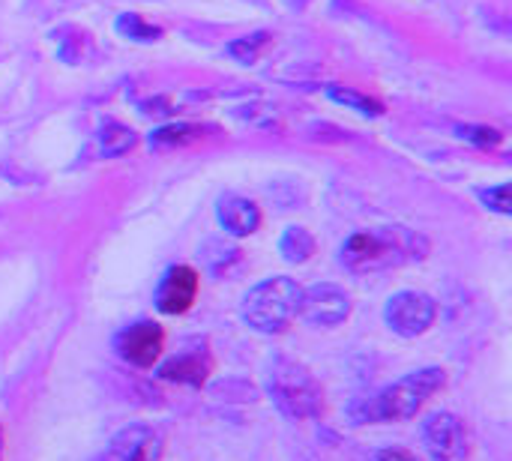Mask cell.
I'll return each instance as SVG.
<instances>
[{
  "mask_svg": "<svg viewBox=\"0 0 512 461\" xmlns=\"http://www.w3.org/2000/svg\"><path fill=\"white\" fill-rule=\"evenodd\" d=\"M426 255H429V240L420 231H411L402 225L354 231L339 249L342 267L357 276L405 267V264L423 261Z\"/></svg>",
  "mask_w": 512,
  "mask_h": 461,
  "instance_id": "1",
  "label": "cell"
},
{
  "mask_svg": "<svg viewBox=\"0 0 512 461\" xmlns=\"http://www.w3.org/2000/svg\"><path fill=\"white\" fill-rule=\"evenodd\" d=\"M447 384V372L438 366L420 369L405 375L402 381L390 384L387 390H381L375 399H369L363 405L360 414H354L360 423H405L411 417H417V411Z\"/></svg>",
  "mask_w": 512,
  "mask_h": 461,
  "instance_id": "2",
  "label": "cell"
},
{
  "mask_svg": "<svg viewBox=\"0 0 512 461\" xmlns=\"http://www.w3.org/2000/svg\"><path fill=\"white\" fill-rule=\"evenodd\" d=\"M264 387L273 405L288 420H315L324 411V393L315 375L291 360V357H273L264 372Z\"/></svg>",
  "mask_w": 512,
  "mask_h": 461,
  "instance_id": "3",
  "label": "cell"
},
{
  "mask_svg": "<svg viewBox=\"0 0 512 461\" xmlns=\"http://www.w3.org/2000/svg\"><path fill=\"white\" fill-rule=\"evenodd\" d=\"M300 294H303V288L288 276L264 279L243 297L240 315L255 333H267V336L282 333L297 315Z\"/></svg>",
  "mask_w": 512,
  "mask_h": 461,
  "instance_id": "4",
  "label": "cell"
},
{
  "mask_svg": "<svg viewBox=\"0 0 512 461\" xmlns=\"http://www.w3.org/2000/svg\"><path fill=\"white\" fill-rule=\"evenodd\" d=\"M438 306L429 294L423 291H399L387 300L384 306V321L387 327L402 336V339H417L435 324Z\"/></svg>",
  "mask_w": 512,
  "mask_h": 461,
  "instance_id": "5",
  "label": "cell"
},
{
  "mask_svg": "<svg viewBox=\"0 0 512 461\" xmlns=\"http://www.w3.org/2000/svg\"><path fill=\"white\" fill-rule=\"evenodd\" d=\"M423 444L435 461H468V453H471L468 429L450 411H435L423 423Z\"/></svg>",
  "mask_w": 512,
  "mask_h": 461,
  "instance_id": "6",
  "label": "cell"
},
{
  "mask_svg": "<svg viewBox=\"0 0 512 461\" xmlns=\"http://www.w3.org/2000/svg\"><path fill=\"white\" fill-rule=\"evenodd\" d=\"M297 315L312 327H339L351 315V297L345 288L333 282H321L300 294Z\"/></svg>",
  "mask_w": 512,
  "mask_h": 461,
  "instance_id": "7",
  "label": "cell"
},
{
  "mask_svg": "<svg viewBox=\"0 0 512 461\" xmlns=\"http://www.w3.org/2000/svg\"><path fill=\"white\" fill-rule=\"evenodd\" d=\"M162 459V435L153 426L144 423H132L126 429H120L99 461H159Z\"/></svg>",
  "mask_w": 512,
  "mask_h": 461,
  "instance_id": "8",
  "label": "cell"
},
{
  "mask_svg": "<svg viewBox=\"0 0 512 461\" xmlns=\"http://www.w3.org/2000/svg\"><path fill=\"white\" fill-rule=\"evenodd\" d=\"M165 348V333L156 321H138L117 336V354L138 369H150Z\"/></svg>",
  "mask_w": 512,
  "mask_h": 461,
  "instance_id": "9",
  "label": "cell"
},
{
  "mask_svg": "<svg viewBox=\"0 0 512 461\" xmlns=\"http://www.w3.org/2000/svg\"><path fill=\"white\" fill-rule=\"evenodd\" d=\"M201 288V276L189 264H177L162 276V285L156 291V306L165 315H183L195 306Z\"/></svg>",
  "mask_w": 512,
  "mask_h": 461,
  "instance_id": "10",
  "label": "cell"
},
{
  "mask_svg": "<svg viewBox=\"0 0 512 461\" xmlns=\"http://www.w3.org/2000/svg\"><path fill=\"white\" fill-rule=\"evenodd\" d=\"M213 363L210 354L204 348H186L180 354H174L171 360H165L159 366V378L171 381V384H189V387H201L210 375Z\"/></svg>",
  "mask_w": 512,
  "mask_h": 461,
  "instance_id": "11",
  "label": "cell"
},
{
  "mask_svg": "<svg viewBox=\"0 0 512 461\" xmlns=\"http://www.w3.org/2000/svg\"><path fill=\"white\" fill-rule=\"evenodd\" d=\"M216 219L219 225L231 234V237H249L258 231L261 225V210L255 201L243 198V195H228L219 201V210H216Z\"/></svg>",
  "mask_w": 512,
  "mask_h": 461,
  "instance_id": "12",
  "label": "cell"
},
{
  "mask_svg": "<svg viewBox=\"0 0 512 461\" xmlns=\"http://www.w3.org/2000/svg\"><path fill=\"white\" fill-rule=\"evenodd\" d=\"M279 252L285 261L291 264H303L315 255V237L306 231V228H288L282 237H279Z\"/></svg>",
  "mask_w": 512,
  "mask_h": 461,
  "instance_id": "13",
  "label": "cell"
},
{
  "mask_svg": "<svg viewBox=\"0 0 512 461\" xmlns=\"http://www.w3.org/2000/svg\"><path fill=\"white\" fill-rule=\"evenodd\" d=\"M135 141H138V135L129 126H123V123H105L102 132H99V150L108 159L129 153L135 147Z\"/></svg>",
  "mask_w": 512,
  "mask_h": 461,
  "instance_id": "14",
  "label": "cell"
},
{
  "mask_svg": "<svg viewBox=\"0 0 512 461\" xmlns=\"http://www.w3.org/2000/svg\"><path fill=\"white\" fill-rule=\"evenodd\" d=\"M114 27H117V33H120L123 39H132V42H156V39L162 36V27L150 24V21L141 18L138 12H123V15H117Z\"/></svg>",
  "mask_w": 512,
  "mask_h": 461,
  "instance_id": "15",
  "label": "cell"
},
{
  "mask_svg": "<svg viewBox=\"0 0 512 461\" xmlns=\"http://www.w3.org/2000/svg\"><path fill=\"white\" fill-rule=\"evenodd\" d=\"M327 96H330L336 105H345V108L360 111V114H369V117L384 114V105H381L378 99H372V96H366V93H360V90H351V87L333 84V87H327Z\"/></svg>",
  "mask_w": 512,
  "mask_h": 461,
  "instance_id": "16",
  "label": "cell"
},
{
  "mask_svg": "<svg viewBox=\"0 0 512 461\" xmlns=\"http://www.w3.org/2000/svg\"><path fill=\"white\" fill-rule=\"evenodd\" d=\"M270 45V33H264V30H258V33H252V36H240V39H234V42H228V54L237 60V63H258L261 60V54H264V48Z\"/></svg>",
  "mask_w": 512,
  "mask_h": 461,
  "instance_id": "17",
  "label": "cell"
},
{
  "mask_svg": "<svg viewBox=\"0 0 512 461\" xmlns=\"http://www.w3.org/2000/svg\"><path fill=\"white\" fill-rule=\"evenodd\" d=\"M201 135V126H189V123H174V126H162L159 132H153V144L156 147H171V144H189Z\"/></svg>",
  "mask_w": 512,
  "mask_h": 461,
  "instance_id": "18",
  "label": "cell"
},
{
  "mask_svg": "<svg viewBox=\"0 0 512 461\" xmlns=\"http://www.w3.org/2000/svg\"><path fill=\"white\" fill-rule=\"evenodd\" d=\"M480 195V201L489 207V210H495V213H510V186L507 183H498V186H492V189H480L477 192Z\"/></svg>",
  "mask_w": 512,
  "mask_h": 461,
  "instance_id": "19",
  "label": "cell"
},
{
  "mask_svg": "<svg viewBox=\"0 0 512 461\" xmlns=\"http://www.w3.org/2000/svg\"><path fill=\"white\" fill-rule=\"evenodd\" d=\"M459 135L474 141V144H480V147H498L504 141V135L498 129H489V126H462Z\"/></svg>",
  "mask_w": 512,
  "mask_h": 461,
  "instance_id": "20",
  "label": "cell"
},
{
  "mask_svg": "<svg viewBox=\"0 0 512 461\" xmlns=\"http://www.w3.org/2000/svg\"><path fill=\"white\" fill-rule=\"evenodd\" d=\"M381 461H417L411 453H402V450H384L381 456H378Z\"/></svg>",
  "mask_w": 512,
  "mask_h": 461,
  "instance_id": "21",
  "label": "cell"
},
{
  "mask_svg": "<svg viewBox=\"0 0 512 461\" xmlns=\"http://www.w3.org/2000/svg\"><path fill=\"white\" fill-rule=\"evenodd\" d=\"M285 3H288V6H294V9H300V6H306L309 0H285Z\"/></svg>",
  "mask_w": 512,
  "mask_h": 461,
  "instance_id": "22",
  "label": "cell"
},
{
  "mask_svg": "<svg viewBox=\"0 0 512 461\" xmlns=\"http://www.w3.org/2000/svg\"><path fill=\"white\" fill-rule=\"evenodd\" d=\"M0 456H3V438H0Z\"/></svg>",
  "mask_w": 512,
  "mask_h": 461,
  "instance_id": "23",
  "label": "cell"
}]
</instances>
